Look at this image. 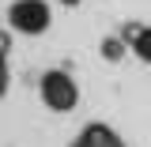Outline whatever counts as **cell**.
Returning a JSON list of instances; mask_svg holds the SVG:
<instances>
[{"mask_svg":"<svg viewBox=\"0 0 151 147\" xmlns=\"http://www.w3.org/2000/svg\"><path fill=\"white\" fill-rule=\"evenodd\" d=\"M12 87V34L0 30V102Z\"/></svg>","mask_w":151,"mask_h":147,"instance_id":"cell-5","label":"cell"},{"mask_svg":"<svg viewBox=\"0 0 151 147\" xmlns=\"http://www.w3.org/2000/svg\"><path fill=\"white\" fill-rule=\"evenodd\" d=\"M60 4H64V8H76V4H83V0H60Z\"/></svg>","mask_w":151,"mask_h":147,"instance_id":"cell-6","label":"cell"},{"mask_svg":"<svg viewBox=\"0 0 151 147\" xmlns=\"http://www.w3.org/2000/svg\"><path fill=\"white\" fill-rule=\"evenodd\" d=\"M53 27V4L49 0H12L8 4V30L23 38H38Z\"/></svg>","mask_w":151,"mask_h":147,"instance_id":"cell-2","label":"cell"},{"mask_svg":"<svg viewBox=\"0 0 151 147\" xmlns=\"http://www.w3.org/2000/svg\"><path fill=\"white\" fill-rule=\"evenodd\" d=\"M121 38L129 42V49L144 64H151V27H144V23H129L125 30H121Z\"/></svg>","mask_w":151,"mask_h":147,"instance_id":"cell-4","label":"cell"},{"mask_svg":"<svg viewBox=\"0 0 151 147\" xmlns=\"http://www.w3.org/2000/svg\"><path fill=\"white\" fill-rule=\"evenodd\" d=\"M72 147H125V143H121V136L110 125H87V128L76 136Z\"/></svg>","mask_w":151,"mask_h":147,"instance_id":"cell-3","label":"cell"},{"mask_svg":"<svg viewBox=\"0 0 151 147\" xmlns=\"http://www.w3.org/2000/svg\"><path fill=\"white\" fill-rule=\"evenodd\" d=\"M38 98L53 113H72L79 106V83H76V75L68 68H49L38 79Z\"/></svg>","mask_w":151,"mask_h":147,"instance_id":"cell-1","label":"cell"}]
</instances>
